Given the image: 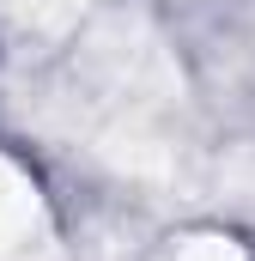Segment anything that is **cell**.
Here are the masks:
<instances>
[{
    "label": "cell",
    "instance_id": "7a4b0ae2",
    "mask_svg": "<svg viewBox=\"0 0 255 261\" xmlns=\"http://www.w3.org/2000/svg\"><path fill=\"white\" fill-rule=\"evenodd\" d=\"M176 261H243V249L231 237H194V243H183Z\"/></svg>",
    "mask_w": 255,
    "mask_h": 261
},
{
    "label": "cell",
    "instance_id": "6da1fadb",
    "mask_svg": "<svg viewBox=\"0 0 255 261\" xmlns=\"http://www.w3.org/2000/svg\"><path fill=\"white\" fill-rule=\"evenodd\" d=\"M37 237H43L37 182H31L12 158H0V261H18Z\"/></svg>",
    "mask_w": 255,
    "mask_h": 261
}]
</instances>
